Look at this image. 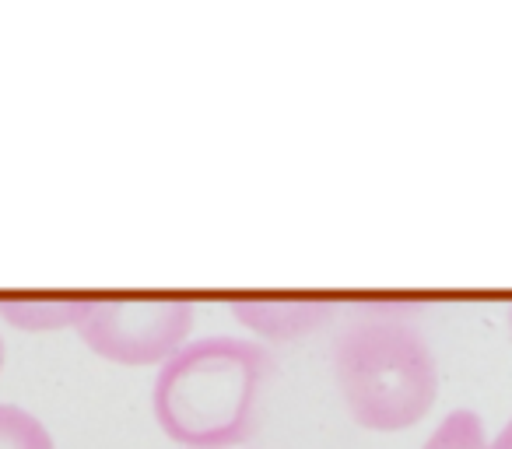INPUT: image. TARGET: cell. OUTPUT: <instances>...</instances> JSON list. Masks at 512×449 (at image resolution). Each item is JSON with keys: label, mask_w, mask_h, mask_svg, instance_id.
I'll use <instances>...</instances> for the list:
<instances>
[{"label": "cell", "mask_w": 512, "mask_h": 449, "mask_svg": "<svg viewBox=\"0 0 512 449\" xmlns=\"http://www.w3.org/2000/svg\"><path fill=\"white\" fill-rule=\"evenodd\" d=\"M267 355L239 337H200L179 348L155 379V418L190 449L249 439L267 379Z\"/></svg>", "instance_id": "1"}, {"label": "cell", "mask_w": 512, "mask_h": 449, "mask_svg": "<svg viewBox=\"0 0 512 449\" xmlns=\"http://www.w3.org/2000/svg\"><path fill=\"white\" fill-rule=\"evenodd\" d=\"M344 404L372 432H400L432 411L439 369L425 334L397 313H362L334 348Z\"/></svg>", "instance_id": "2"}, {"label": "cell", "mask_w": 512, "mask_h": 449, "mask_svg": "<svg viewBox=\"0 0 512 449\" xmlns=\"http://www.w3.org/2000/svg\"><path fill=\"white\" fill-rule=\"evenodd\" d=\"M190 327L193 309L186 302L109 299L88 302L78 334L95 355L116 365H155L183 348Z\"/></svg>", "instance_id": "3"}, {"label": "cell", "mask_w": 512, "mask_h": 449, "mask_svg": "<svg viewBox=\"0 0 512 449\" xmlns=\"http://www.w3.org/2000/svg\"><path fill=\"white\" fill-rule=\"evenodd\" d=\"M235 316L256 334L292 341L309 330H320L334 316V306L327 302H235Z\"/></svg>", "instance_id": "4"}, {"label": "cell", "mask_w": 512, "mask_h": 449, "mask_svg": "<svg viewBox=\"0 0 512 449\" xmlns=\"http://www.w3.org/2000/svg\"><path fill=\"white\" fill-rule=\"evenodd\" d=\"M88 302L81 299H8L0 302L4 320L22 330H60L78 327Z\"/></svg>", "instance_id": "5"}, {"label": "cell", "mask_w": 512, "mask_h": 449, "mask_svg": "<svg viewBox=\"0 0 512 449\" xmlns=\"http://www.w3.org/2000/svg\"><path fill=\"white\" fill-rule=\"evenodd\" d=\"M0 449H53V439L29 411L0 404Z\"/></svg>", "instance_id": "6"}, {"label": "cell", "mask_w": 512, "mask_h": 449, "mask_svg": "<svg viewBox=\"0 0 512 449\" xmlns=\"http://www.w3.org/2000/svg\"><path fill=\"white\" fill-rule=\"evenodd\" d=\"M425 449H488L481 418H477L474 411H453L432 432Z\"/></svg>", "instance_id": "7"}, {"label": "cell", "mask_w": 512, "mask_h": 449, "mask_svg": "<svg viewBox=\"0 0 512 449\" xmlns=\"http://www.w3.org/2000/svg\"><path fill=\"white\" fill-rule=\"evenodd\" d=\"M488 449H512V421H509V425L502 428V432L495 435V442H491Z\"/></svg>", "instance_id": "8"}, {"label": "cell", "mask_w": 512, "mask_h": 449, "mask_svg": "<svg viewBox=\"0 0 512 449\" xmlns=\"http://www.w3.org/2000/svg\"><path fill=\"white\" fill-rule=\"evenodd\" d=\"M0 365H4V337H0Z\"/></svg>", "instance_id": "9"}, {"label": "cell", "mask_w": 512, "mask_h": 449, "mask_svg": "<svg viewBox=\"0 0 512 449\" xmlns=\"http://www.w3.org/2000/svg\"><path fill=\"white\" fill-rule=\"evenodd\" d=\"M509 327H512V313H509Z\"/></svg>", "instance_id": "10"}]
</instances>
